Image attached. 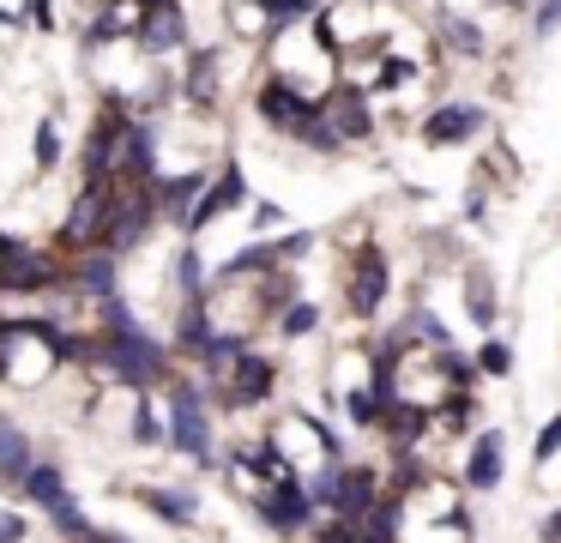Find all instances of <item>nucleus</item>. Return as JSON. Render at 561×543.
<instances>
[{
	"instance_id": "1a4fd4ad",
	"label": "nucleus",
	"mask_w": 561,
	"mask_h": 543,
	"mask_svg": "<svg viewBox=\"0 0 561 543\" xmlns=\"http://www.w3.org/2000/svg\"><path fill=\"white\" fill-rule=\"evenodd\" d=\"M327 115H332V127H339L344 145H368L380 127V103L368 91H356V84H339V91L327 97Z\"/></svg>"
},
{
	"instance_id": "aec40b11",
	"label": "nucleus",
	"mask_w": 561,
	"mask_h": 543,
	"mask_svg": "<svg viewBox=\"0 0 561 543\" xmlns=\"http://www.w3.org/2000/svg\"><path fill=\"white\" fill-rule=\"evenodd\" d=\"M290 139H296V145H308V151H320V157H339V151H344V139H339V127H332L327 103L308 109V115L290 127Z\"/></svg>"
},
{
	"instance_id": "f704fd0d",
	"label": "nucleus",
	"mask_w": 561,
	"mask_h": 543,
	"mask_svg": "<svg viewBox=\"0 0 561 543\" xmlns=\"http://www.w3.org/2000/svg\"><path fill=\"white\" fill-rule=\"evenodd\" d=\"M55 157H61V139H55V127H37V163L49 169Z\"/></svg>"
},
{
	"instance_id": "4468645a",
	"label": "nucleus",
	"mask_w": 561,
	"mask_h": 543,
	"mask_svg": "<svg viewBox=\"0 0 561 543\" xmlns=\"http://www.w3.org/2000/svg\"><path fill=\"white\" fill-rule=\"evenodd\" d=\"M308 109H314V103H308L302 91H290V84H284V79H260V91H254V115L266 121V127L290 133L296 121L308 115Z\"/></svg>"
},
{
	"instance_id": "72a5a7b5",
	"label": "nucleus",
	"mask_w": 561,
	"mask_h": 543,
	"mask_svg": "<svg viewBox=\"0 0 561 543\" xmlns=\"http://www.w3.org/2000/svg\"><path fill=\"white\" fill-rule=\"evenodd\" d=\"M0 543H25V513H7L0 507Z\"/></svg>"
},
{
	"instance_id": "e433bc0d",
	"label": "nucleus",
	"mask_w": 561,
	"mask_h": 543,
	"mask_svg": "<svg viewBox=\"0 0 561 543\" xmlns=\"http://www.w3.org/2000/svg\"><path fill=\"white\" fill-rule=\"evenodd\" d=\"M501 7H519V0H501Z\"/></svg>"
},
{
	"instance_id": "2f4dec72",
	"label": "nucleus",
	"mask_w": 561,
	"mask_h": 543,
	"mask_svg": "<svg viewBox=\"0 0 561 543\" xmlns=\"http://www.w3.org/2000/svg\"><path fill=\"white\" fill-rule=\"evenodd\" d=\"M531 31L537 36H556L561 31V0H537V7H531Z\"/></svg>"
},
{
	"instance_id": "dca6fc26",
	"label": "nucleus",
	"mask_w": 561,
	"mask_h": 543,
	"mask_svg": "<svg viewBox=\"0 0 561 543\" xmlns=\"http://www.w3.org/2000/svg\"><path fill=\"white\" fill-rule=\"evenodd\" d=\"M31 465H37V446H31V434L19 429L13 417H0V483H25Z\"/></svg>"
},
{
	"instance_id": "393cba45",
	"label": "nucleus",
	"mask_w": 561,
	"mask_h": 543,
	"mask_svg": "<svg viewBox=\"0 0 561 543\" xmlns=\"http://www.w3.org/2000/svg\"><path fill=\"white\" fill-rule=\"evenodd\" d=\"M175 290H182V302H206V260H199L194 241L175 253Z\"/></svg>"
},
{
	"instance_id": "f3484780",
	"label": "nucleus",
	"mask_w": 561,
	"mask_h": 543,
	"mask_svg": "<svg viewBox=\"0 0 561 543\" xmlns=\"http://www.w3.org/2000/svg\"><path fill=\"white\" fill-rule=\"evenodd\" d=\"M73 290H85V296H98V302H115V296H122L115 253H85V260L73 265Z\"/></svg>"
},
{
	"instance_id": "bb28decb",
	"label": "nucleus",
	"mask_w": 561,
	"mask_h": 543,
	"mask_svg": "<svg viewBox=\"0 0 561 543\" xmlns=\"http://www.w3.org/2000/svg\"><path fill=\"white\" fill-rule=\"evenodd\" d=\"M477 374H483V381H507V374H513V344H507V338L489 332L483 344H477Z\"/></svg>"
},
{
	"instance_id": "c85d7f7f",
	"label": "nucleus",
	"mask_w": 561,
	"mask_h": 543,
	"mask_svg": "<svg viewBox=\"0 0 561 543\" xmlns=\"http://www.w3.org/2000/svg\"><path fill=\"white\" fill-rule=\"evenodd\" d=\"M278 332H284V338H308V332H320V308H314V302L296 296L290 308L278 314Z\"/></svg>"
},
{
	"instance_id": "a211bd4d",
	"label": "nucleus",
	"mask_w": 561,
	"mask_h": 543,
	"mask_svg": "<svg viewBox=\"0 0 561 543\" xmlns=\"http://www.w3.org/2000/svg\"><path fill=\"white\" fill-rule=\"evenodd\" d=\"M465 308H471V326L495 332V320H501V296H495V284H489L483 265H465Z\"/></svg>"
},
{
	"instance_id": "f8f14e48",
	"label": "nucleus",
	"mask_w": 561,
	"mask_h": 543,
	"mask_svg": "<svg viewBox=\"0 0 561 543\" xmlns=\"http://www.w3.org/2000/svg\"><path fill=\"white\" fill-rule=\"evenodd\" d=\"M139 48H146V55H175V48H187L182 0H151L146 19H139Z\"/></svg>"
},
{
	"instance_id": "2eb2a0df",
	"label": "nucleus",
	"mask_w": 561,
	"mask_h": 543,
	"mask_svg": "<svg viewBox=\"0 0 561 543\" xmlns=\"http://www.w3.org/2000/svg\"><path fill=\"white\" fill-rule=\"evenodd\" d=\"M435 43H440V55H465V60H483V55H489L483 24H477V19H465V12H440Z\"/></svg>"
},
{
	"instance_id": "39448f33",
	"label": "nucleus",
	"mask_w": 561,
	"mask_h": 543,
	"mask_svg": "<svg viewBox=\"0 0 561 543\" xmlns=\"http://www.w3.org/2000/svg\"><path fill=\"white\" fill-rule=\"evenodd\" d=\"M254 513H260V525L278 531V538H302V531H314V525H320V507H314V495H308V483H302V477L272 483V489L254 501Z\"/></svg>"
},
{
	"instance_id": "9b49d317",
	"label": "nucleus",
	"mask_w": 561,
	"mask_h": 543,
	"mask_svg": "<svg viewBox=\"0 0 561 543\" xmlns=\"http://www.w3.org/2000/svg\"><path fill=\"white\" fill-rule=\"evenodd\" d=\"M236 205H248V176H242V163H224L218 176H211L206 200H199V205H194V217H187V236L211 229L224 212H236Z\"/></svg>"
},
{
	"instance_id": "4be33fe9",
	"label": "nucleus",
	"mask_w": 561,
	"mask_h": 543,
	"mask_svg": "<svg viewBox=\"0 0 561 543\" xmlns=\"http://www.w3.org/2000/svg\"><path fill=\"white\" fill-rule=\"evenodd\" d=\"M19 489H25L31 501H37L43 513H49V507H61V501H67V471L55 465V459H37V465H31V477L19 483Z\"/></svg>"
},
{
	"instance_id": "7c9ffc66",
	"label": "nucleus",
	"mask_w": 561,
	"mask_h": 543,
	"mask_svg": "<svg viewBox=\"0 0 561 543\" xmlns=\"http://www.w3.org/2000/svg\"><path fill=\"white\" fill-rule=\"evenodd\" d=\"M556 459H561V410L543 422V429H537V441H531V465H537V471L556 465Z\"/></svg>"
},
{
	"instance_id": "6e6552de",
	"label": "nucleus",
	"mask_w": 561,
	"mask_h": 543,
	"mask_svg": "<svg viewBox=\"0 0 561 543\" xmlns=\"http://www.w3.org/2000/svg\"><path fill=\"white\" fill-rule=\"evenodd\" d=\"M501 477H507V434H501V429H477L459 483L471 495H489V489H501Z\"/></svg>"
},
{
	"instance_id": "f03ea898",
	"label": "nucleus",
	"mask_w": 561,
	"mask_h": 543,
	"mask_svg": "<svg viewBox=\"0 0 561 543\" xmlns=\"http://www.w3.org/2000/svg\"><path fill=\"white\" fill-rule=\"evenodd\" d=\"M266 441H272V453L284 459V471H290V477H308V471L339 465V459H344L339 434H332L320 417H308V410H290V417H278V422L266 429Z\"/></svg>"
},
{
	"instance_id": "a878e982",
	"label": "nucleus",
	"mask_w": 561,
	"mask_h": 543,
	"mask_svg": "<svg viewBox=\"0 0 561 543\" xmlns=\"http://www.w3.org/2000/svg\"><path fill=\"white\" fill-rule=\"evenodd\" d=\"M302 483H308V495H314V507L332 519V507H339V489H344V459H339V465H320V471H308Z\"/></svg>"
},
{
	"instance_id": "f257e3e1",
	"label": "nucleus",
	"mask_w": 561,
	"mask_h": 543,
	"mask_svg": "<svg viewBox=\"0 0 561 543\" xmlns=\"http://www.w3.org/2000/svg\"><path fill=\"white\" fill-rule=\"evenodd\" d=\"M91 357L103 362L110 381L134 386V393H151V386L175 381V374H170V350H163L146 326H134V332H103V344L91 350Z\"/></svg>"
},
{
	"instance_id": "cd10ccee",
	"label": "nucleus",
	"mask_w": 561,
	"mask_h": 543,
	"mask_svg": "<svg viewBox=\"0 0 561 543\" xmlns=\"http://www.w3.org/2000/svg\"><path fill=\"white\" fill-rule=\"evenodd\" d=\"M49 525L61 531V538H73V543H85V538H98V525H91V513L85 507L73 501V495H67L61 507H49Z\"/></svg>"
},
{
	"instance_id": "5701e85b",
	"label": "nucleus",
	"mask_w": 561,
	"mask_h": 543,
	"mask_svg": "<svg viewBox=\"0 0 561 543\" xmlns=\"http://www.w3.org/2000/svg\"><path fill=\"white\" fill-rule=\"evenodd\" d=\"M187 103H211L218 97V48H194L187 55Z\"/></svg>"
},
{
	"instance_id": "9d476101",
	"label": "nucleus",
	"mask_w": 561,
	"mask_h": 543,
	"mask_svg": "<svg viewBox=\"0 0 561 543\" xmlns=\"http://www.w3.org/2000/svg\"><path fill=\"white\" fill-rule=\"evenodd\" d=\"M151 217H158V193H115V212H110V236H103V248L110 253H127L146 241Z\"/></svg>"
},
{
	"instance_id": "423d86ee",
	"label": "nucleus",
	"mask_w": 561,
	"mask_h": 543,
	"mask_svg": "<svg viewBox=\"0 0 561 543\" xmlns=\"http://www.w3.org/2000/svg\"><path fill=\"white\" fill-rule=\"evenodd\" d=\"M489 127V109L483 103H465V97H453V103H435L423 115V133L416 139L428 145V151H453V145H471L477 133Z\"/></svg>"
},
{
	"instance_id": "20e7f679",
	"label": "nucleus",
	"mask_w": 561,
	"mask_h": 543,
	"mask_svg": "<svg viewBox=\"0 0 561 543\" xmlns=\"http://www.w3.org/2000/svg\"><path fill=\"white\" fill-rule=\"evenodd\" d=\"M387 296H392L387 248H380V241H363V248L351 253V265H344V308H351V320H375V314L387 308Z\"/></svg>"
},
{
	"instance_id": "473e14b6",
	"label": "nucleus",
	"mask_w": 561,
	"mask_h": 543,
	"mask_svg": "<svg viewBox=\"0 0 561 543\" xmlns=\"http://www.w3.org/2000/svg\"><path fill=\"white\" fill-rule=\"evenodd\" d=\"M284 224H290V217H284L272 200H260V205H254V229H260V236H278Z\"/></svg>"
},
{
	"instance_id": "6ab92c4d",
	"label": "nucleus",
	"mask_w": 561,
	"mask_h": 543,
	"mask_svg": "<svg viewBox=\"0 0 561 543\" xmlns=\"http://www.w3.org/2000/svg\"><path fill=\"white\" fill-rule=\"evenodd\" d=\"M218 338V320H211L206 302H182V320H175V344H182V357L199 362V350Z\"/></svg>"
},
{
	"instance_id": "412c9836",
	"label": "nucleus",
	"mask_w": 561,
	"mask_h": 543,
	"mask_svg": "<svg viewBox=\"0 0 561 543\" xmlns=\"http://www.w3.org/2000/svg\"><path fill=\"white\" fill-rule=\"evenodd\" d=\"M139 501H146L163 525H194L199 519V495L194 489H139Z\"/></svg>"
},
{
	"instance_id": "0eeeda50",
	"label": "nucleus",
	"mask_w": 561,
	"mask_h": 543,
	"mask_svg": "<svg viewBox=\"0 0 561 543\" xmlns=\"http://www.w3.org/2000/svg\"><path fill=\"white\" fill-rule=\"evenodd\" d=\"M272 386H278V362L260 357V350H248L242 362H236L230 374L218 381V405L224 410H248V405H266Z\"/></svg>"
},
{
	"instance_id": "c9c22d12",
	"label": "nucleus",
	"mask_w": 561,
	"mask_h": 543,
	"mask_svg": "<svg viewBox=\"0 0 561 543\" xmlns=\"http://www.w3.org/2000/svg\"><path fill=\"white\" fill-rule=\"evenodd\" d=\"M7 260H13V241H0V272H7Z\"/></svg>"
},
{
	"instance_id": "7ed1b4c3",
	"label": "nucleus",
	"mask_w": 561,
	"mask_h": 543,
	"mask_svg": "<svg viewBox=\"0 0 561 543\" xmlns=\"http://www.w3.org/2000/svg\"><path fill=\"white\" fill-rule=\"evenodd\" d=\"M170 446L187 453L194 465H218V441H211V405L199 381H170Z\"/></svg>"
},
{
	"instance_id": "c756f323",
	"label": "nucleus",
	"mask_w": 561,
	"mask_h": 543,
	"mask_svg": "<svg viewBox=\"0 0 561 543\" xmlns=\"http://www.w3.org/2000/svg\"><path fill=\"white\" fill-rule=\"evenodd\" d=\"M134 441L139 446H163V441H170V422H158V410H151L146 398L134 405Z\"/></svg>"
},
{
	"instance_id": "ddd939ff",
	"label": "nucleus",
	"mask_w": 561,
	"mask_h": 543,
	"mask_svg": "<svg viewBox=\"0 0 561 543\" xmlns=\"http://www.w3.org/2000/svg\"><path fill=\"white\" fill-rule=\"evenodd\" d=\"M206 188H211L206 169H182V176H163L151 193H158V212L170 217V224H182V229H187V217H194V205L206 200Z\"/></svg>"
},
{
	"instance_id": "b1692460",
	"label": "nucleus",
	"mask_w": 561,
	"mask_h": 543,
	"mask_svg": "<svg viewBox=\"0 0 561 543\" xmlns=\"http://www.w3.org/2000/svg\"><path fill=\"white\" fill-rule=\"evenodd\" d=\"M7 284H19V290H43V284H55V265L43 260V253H19L13 248V260H7Z\"/></svg>"
}]
</instances>
